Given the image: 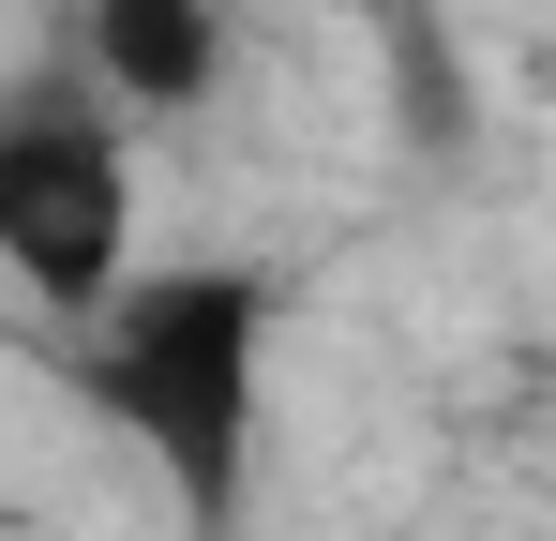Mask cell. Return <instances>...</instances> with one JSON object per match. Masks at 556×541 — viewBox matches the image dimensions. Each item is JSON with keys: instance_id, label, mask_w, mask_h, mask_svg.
<instances>
[{"instance_id": "obj_1", "label": "cell", "mask_w": 556, "mask_h": 541, "mask_svg": "<svg viewBox=\"0 0 556 541\" xmlns=\"http://www.w3.org/2000/svg\"><path fill=\"white\" fill-rule=\"evenodd\" d=\"M271 270L241 256H181V270H136L121 301L91 316V391L105 422L151 451L166 512L195 541L241 527V466H256V376H271Z\"/></svg>"}, {"instance_id": "obj_2", "label": "cell", "mask_w": 556, "mask_h": 541, "mask_svg": "<svg viewBox=\"0 0 556 541\" xmlns=\"http://www.w3.org/2000/svg\"><path fill=\"white\" fill-rule=\"evenodd\" d=\"M0 256L46 316H105L136 286V166L121 121H91L76 90H30L0 121Z\"/></svg>"}, {"instance_id": "obj_3", "label": "cell", "mask_w": 556, "mask_h": 541, "mask_svg": "<svg viewBox=\"0 0 556 541\" xmlns=\"http://www.w3.org/2000/svg\"><path fill=\"white\" fill-rule=\"evenodd\" d=\"M91 76L121 90V105H151V121L211 105V76H226V0H91Z\"/></svg>"}]
</instances>
